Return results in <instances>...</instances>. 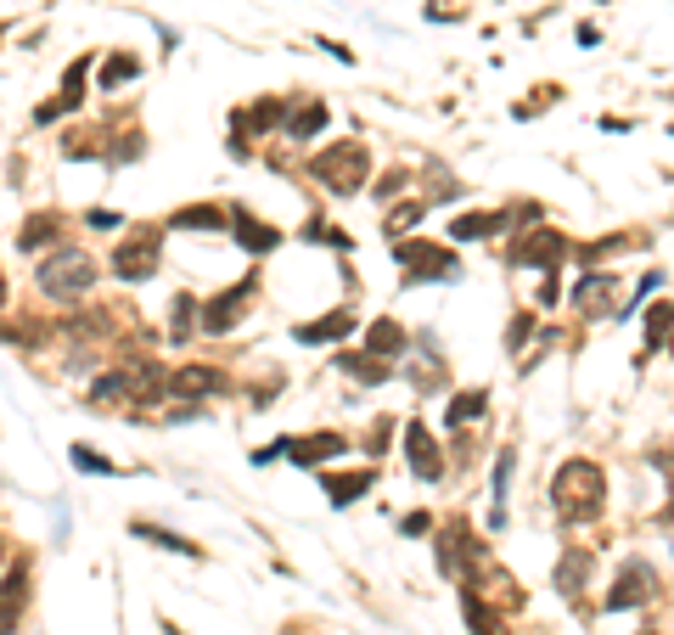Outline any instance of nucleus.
Wrapping results in <instances>:
<instances>
[{
    "instance_id": "c85d7f7f",
    "label": "nucleus",
    "mask_w": 674,
    "mask_h": 635,
    "mask_svg": "<svg viewBox=\"0 0 674 635\" xmlns=\"http://www.w3.org/2000/svg\"><path fill=\"white\" fill-rule=\"evenodd\" d=\"M135 74H141V63H135V57H108V63H102V90H113V85H130Z\"/></svg>"
},
{
    "instance_id": "f8f14e48",
    "label": "nucleus",
    "mask_w": 674,
    "mask_h": 635,
    "mask_svg": "<svg viewBox=\"0 0 674 635\" xmlns=\"http://www.w3.org/2000/svg\"><path fill=\"white\" fill-rule=\"evenodd\" d=\"M467 584H472V591L484 597V602H501V608H523V579H512V573H506L501 562H484V568H478V573H472Z\"/></svg>"
},
{
    "instance_id": "4c0bfd02",
    "label": "nucleus",
    "mask_w": 674,
    "mask_h": 635,
    "mask_svg": "<svg viewBox=\"0 0 674 635\" xmlns=\"http://www.w3.org/2000/svg\"><path fill=\"white\" fill-rule=\"evenodd\" d=\"M669 490H674V472H669Z\"/></svg>"
},
{
    "instance_id": "72a5a7b5",
    "label": "nucleus",
    "mask_w": 674,
    "mask_h": 635,
    "mask_svg": "<svg viewBox=\"0 0 674 635\" xmlns=\"http://www.w3.org/2000/svg\"><path fill=\"white\" fill-rule=\"evenodd\" d=\"M528 332H535V315H517L512 332H506V349H523L528 344Z\"/></svg>"
},
{
    "instance_id": "393cba45",
    "label": "nucleus",
    "mask_w": 674,
    "mask_h": 635,
    "mask_svg": "<svg viewBox=\"0 0 674 635\" xmlns=\"http://www.w3.org/2000/svg\"><path fill=\"white\" fill-rule=\"evenodd\" d=\"M366 344H371V355H405V332H400L394 321H377V326L366 332Z\"/></svg>"
},
{
    "instance_id": "2eb2a0df",
    "label": "nucleus",
    "mask_w": 674,
    "mask_h": 635,
    "mask_svg": "<svg viewBox=\"0 0 674 635\" xmlns=\"http://www.w3.org/2000/svg\"><path fill=\"white\" fill-rule=\"evenodd\" d=\"M591 568H596V557L585 552V546H573V552H562V562H557V591L562 597H580L585 591V579H591Z\"/></svg>"
},
{
    "instance_id": "6e6552de",
    "label": "nucleus",
    "mask_w": 674,
    "mask_h": 635,
    "mask_svg": "<svg viewBox=\"0 0 674 635\" xmlns=\"http://www.w3.org/2000/svg\"><path fill=\"white\" fill-rule=\"evenodd\" d=\"M652 591H658V573H652V562H624L618 568V579H613V591H607V613H624V608H641V602H652Z\"/></svg>"
},
{
    "instance_id": "f3484780",
    "label": "nucleus",
    "mask_w": 674,
    "mask_h": 635,
    "mask_svg": "<svg viewBox=\"0 0 674 635\" xmlns=\"http://www.w3.org/2000/svg\"><path fill=\"white\" fill-rule=\"evenodd\" d=\"M321 483H326V495H332L337 506H349V501H360L371 483H377V472H371V467H360V472H326Z\"/></svg>"
},
{
    "instance_id": "4468645a",
    "label": "nucleus",
    "mask_w": 674,
    "mask_h": 635,
    "mask_svg": "<svg viewBox=\"0 0 674 635\" xmlns=\"http://www.w3.org/2000/svg\"><path fill=\"white\" fill-rule=\"evenodd\" d=\"M225 388V377L214 371V366H180L175 377H169V394H180V400H198V394H220Z\"/></svg>"
},
{
    "instance_id": "cd10ccee",
    "label": "nucleus",
    "mask_w": 674,
    "mask_h": 635,
    "mask_svg": "<svg viewBox=\"0 0 674 635\" xmlns=\"http://www.w3.org/2000/svg\"><path fill=\"white\" fill-rule=\"evenodd\" d=\"M287 130H293V141H310V135H321V130H326V108H321V102H310L299 119L287 113Z\"/></svg>"
},
{
    "instance_id": "f257e3e1",
    "label": "nucleus",
    "mask_w": 674,
    "mask_h": 635,
    "mask_svg": "<svg viewBox=\"0 0 674 635\" xmlns=\"http://www.w3.org/2000/svg\"><path fill=\"white\" fill-rule=\"evenodd\" d=\"M551 506L562 523H591L602 506H607V472L596 461H562L557 478H551Z\"/></svg>"
},
{
    "instance_id": "f03ea898",
    "label": "nucleus",
    "mask_w": 674,
    "mask_h": 635,
    "mask_svg": "<svg viewBox=\"0 0 674 635\" xmlns=\"http://www.w3.org/2000/svg\"><path fill=\"white\" fill-rule=\"evenodd\" d=\"M310 175H315L326 191H337V198H349V191H360L366 175H371V153H366L360 141H332L326 153L310 158Z\"/></svg>"
},
{
    "instance_id": "aec40b11",
    "label": "nucleus",
    "mask_w": 674,
    "mask_h": 635,
    "mask_svg": "<svg viewBox=\"0 0 674 635\" xmlns=\"http://www.w3.org/2000/svg\"><path fill=\"white\" fill-rule=\"evenodd\" d=\"M169 225H175V231H220V225H225V214H220L214 203H191V209H175V214H169Z\"/></svg>"
},
{
    "instance_id": "a878e982",
    "label": "nucleus",
    "mask_w": 674,
    "mask_h": 635,
    "mask_svg": "<svg viewBox=\"0 0 674 635\" xmlns=\"http://www.w3.org/2000/svg\"><path fill=\"white\" fill-rule=\"evenodd\" d=\"M647 344H652V349L674 344V304H658V310H647Z\"/></svg>"
},
{
    "instance_id": "7ed1b4c3",
    "label": "nucleus",
    "mask_w": 674,
    "mask_h": 635,
    "mask_svg": "<svg viewBox=\"0 0 674 635\" xmlns=\"http://www.w3.org/2000/svg\"><path fill=\"white\" fill-rule=\"evenodd\" d=\"M164 371L153 366V360H130V366H113V371H102L96 377V388L90 394L96 400H113V405H147V400H158L164 394Z\"/></svg>"
},
{
    "instance_id": "c9c22d12",
    "label": "nucleus",
    "mask_w": 674,
    "mask_h": 635,
    "mask_svg": "<svg viewBox=\"0 0 674 635\" xmlns=\"http://www.w3.org/2000/svg\"><path fill=\"white\" fill-rule=\"evenodd\" d=\"M433 523H427V512H411V517H400V534H427Z\"/></svg>"
},
{
    "instance_id": "4be33fe9",
    "label": "nucleus",
    "mask_w": 674,
    "mask_h": 635,
    "mask_svg": "<svg viewBox=\"0 0 674 635\" xmlns=\"http://www.w3.org/2000/svg\"><path fill=\"white\" fill-rule=\"evenodd\" d=\"M57 231H63V220H57V214H34V220H23V225H18V248H23V254H29V248H45V242H52Z\"/></svg>"
},
{
    "instance_id": "ddd939ff",
    "label": "nucleus",
    "mask_w": 674,
    "mask_h": 635,
    "mask_svg": "<svg viewBox=\"0 0 674 635\" xmlns=\"http://www.w3.org/2000/svg\"><path fill=\"white\" fill-rule=\"evenodd\" d=\"M405 456H411V472H416V478H445L439 438L427 433V422H411V427H405Z\"/></svg>"
},
{
    "instance_id": "a211bd4d",
    "label": "nucleus",
    "mask_w": 674,
    "mask_h": 635,
    "mask_svg": "<svg viewBox=\"0 0 674 635\" xmlns=\"http://www.w3.org/2000/svg\"><path fill=\"white\" fill-rule=\"evenodd\" d=\"M461 613H467V624H472V635H506V624H501V613L484 602V597H478L472 591V584H467V591H461Z\"/></svg>"
},
{
    "instance_id": "2f4dec72",
    "label": "nucleus",
    "mask_w": 674,
    "mask_h": 635,
    "mask_svg": "<svg viewBox=\"0 0 674 635\" xmlns=\"http://www.w3.org/2000/svg\"><path fill=\"white\" fill-rule=\"evenodd\" d=\"M68 456H74V467H79V472H113V461H102L90 445H74Z\"/></svg>"
},
{
    "instance_id": "5701e85b",
    "label": "nucleus",
    "mask_w": 674,
    "mask_h": 635,
    "mask_svg": "<svg viewBox=\"0 0 674 635\" xmlns=\"http://www.w3.org/2000/svg\"><path fill=\"white\" fill-rule=\"evenodd\" d=\"M337 366H344L355 382H389L394 366H382V355H337Z\"/></svg>"
},
{
    "instance_id": "473e14b6",
    "label": "nucleus",
    "mask_w": 674,
    "mask_h": 635,
    "mask_svg": "<svg viewBox=\"0 0 674 635\" xmlns=\"http://www.w3.org/2000/svg\"><path fill=\"white\" fill-rule=\"evenodd\" d=\"M191 315H198V304H191V299H175V337H186L191 326H198Z\"/></svg>"
},
{
    "instance_id": "20e7f679",
    "label": "nucleus",
    "mask_w": 674,
    "mask_h": 635,
    "mask_svg": "<svg viewBox=\"0 0 674 635\" xmlns=\"http://www.w3.org/2000/svg\"><path fill=\"white\" fill-rule=\"evenodd\" d=\"M90 287H96V259L79 254V248H57L40 265V292L45 299H85Z\"/></svg>"
},
{
    "instance_id": "bb28decb",
    "label": "nucleus",
    "mask_w": 674,
    "mask_h": 635,
    "mask_svg": "<svg viewBox=\"0 0 674 635\" xmlns=\"http://www.w3.org/2000/svg\"><path fill=\"white\" fill-rule=\"evenodd\" d=\"M135 534H141V541H153V546H164V552H180V557L203 552V546H191V541H180V534H169V528H153V523H135Z\"/></svg>"
},
{
    "instance_id": "9b49d317",
    "label": "nucleus",
    "mask_w": 674,
    "mask_h": 635,
    "mask_svg": "<svg viewBox=\"0 0 674 635\" xmlns=\"http://www.w3.org/2000/svg\"><path fill=\"white\" fill-rule=\"evenodd\" d=\"M281 450L304 467H321L332 456H349V438L344 433H304V438H281Z\"/></svg>"
},
{
    "instance_id": "c756f323",
    "label": "nucleus",
    "mask_w": 674,
    "mask_h": 635,
    "mask_svg": "<svg viewBox=\"0 0 674 635\" xmlns=\"http://www.w3.org/2000/svg\"><path fill=\"white\" fill-rule=\"evenodd\" d=\"M506 478H512V450L495 461V512H490V523H495V528L506 523Z\"/></svg>"
},
{
    "instance_id": "412c9836",
    "label": "nucleus",
    "mask_w": 674,
    "mask_h": 635,
    "mask_svg": "<svg viewBox=\"0 0 674 635\" xmlns=\"http://www.w3.org/2000/svg\"><path fill=\"white\" fill-rule=\"evenodd\" d=\"M501 225H512V214H461V220L450 225V236H456V242H478V236H495Z\"/></svg>"
},
{
    "instance_id": "6ab92c4d",
    "label": "nucleus",
    "mask_w": 674,
    "mask_h": 635,
    "mask_svg": "<svg viewBox=\"0 0 674 635\" xmlns=\"http://www.w3.org/2000/svg\"><path fill=\"white\" fill-rule=\"evenodd\" d=\"M236 242H243V248H254V254H270V248H281V231H270L265 220H254L248 209L236 214Z\"/></svg>"
},
{
    "instance_id": "39448f33",
    "label": "nucleus",
    "mask_w": 674,
    "mask_h": 635,
    "mask_svg": "<svg viewBox=\"0 0 674 635\" xmlns=\"http://www.w3.org/2000/svg\"><path fill=\"white\" fill-rule=\"evenodd\" d=\"M158 254H164V231L158 225H135L113 248V276L119 281H147V276H158Z\"/></svg>"
},
{
    "instance_id": "dca6fc26",
    "label": "nucleus",
    "mask_w": 674,
    "mask_h": 635,
    "mask_svg": "<svg viewBox=\"0 0 674 635\" xmlns=\"http://www.w3.org/2000/svg\"><path fill=\"white\" fill-rule=\"evenodd\" d=\"M349 332H355V315H349V310H332V315H321V321L299 326L293 337H299V344H332V337H337V344H344Z\"/></svg>"
},
{
    "instance_id": "0eeeda50",
    "label": "nucleus",
    "mask_w": 674,
    "mask_h": 635,
    "mask_svg": "<svg viewBox=\"0 0 674 635\" xmlns=\"http://www.w3.org/2000/svg\"><path fill=\"white\" fill-rule=\"evenodd\" d=\"M394 259L411 270L405 281H456V276H461L456 254H450V248H433V242H400Z\"/></svg>"
},
{
    "instance_id": "1a4fd4ad",
    "label": "nucleus",
    "mask_w": 674,
    "mask_h": 635,
    "mask_svg": "<svg viewBox=\"0 0 674 635\" xmlns=\"http://www.w3.org/2000/svg\"><path fill=\"white\" fill-rule=\"evenodd\" d=\"M562 254H568V236L551 231V225L512 242V265H528V270H551V265H562Z\"/></svg>"
},
{
    "instance_id": "b1692460",
    "label": "nucleus",
    "mask_w": 674,
    "mask_h": 635,
    "mask_svg": "<svg viewBox=\"0 0 674 635\" xmlns=\"http://www.w3.org/2000/svg\"><path fill=\"white\" fill-rule=\"evenodd\" d=\"M484 405H490V394H484V388H467V394H456V400H450L445 422H450V427H467V422H478V416H484Z\"/></svg>"
},
{
    "instance_id": "f704fd0d",
    "label": "nucleus",
    "mask_w": 674,
    "mask_h": 635,
    "mask_svg": "<svg viewBox=\"0 0 674 635\" xmlns=\"http://www.w3.org/2000/svg\"><path fill=\"white\" fill-rule=\"evenodd\" d=\"M422 220V203H400L394 214H389V231H405V225H416Z\"/></svg>"
},
{
    "instance_id": "e433bc0d",
    "label": "nucleus",
    "mask_w": 674,
    "mask_h": 635,
    "mask_svg": "<svg viewBox=\"0 0 674 635\" xmlns=\"http://www.w3.org/2000/svg\"><path fill=\"white\" fill-rule=\"evenodd\" d=\"M85 220H90V225H102V231H108V225H113V231H119V225H124V220H119V214H108V209H90V214H85Z\"/></svg>"
},
{
    "instance_id": "7c9ffc66",
    "label": "nucleus",
    "mask_w": 674,
    "mask_h": 635,
    "mask_svg": "<svg viewBox=\"0 0 674 635\" xmlns=\"http://www.w3.org/2000/svg\"><path fill=\"white\" fill-rule=\"evenodd\" d=\"M276 119H281V102H259L254 113H243V124H248V135H254V130H270Z\"/></svg>"
},
{
    "instance_id": "9d476101",
    "label": "nucleus",
    "mask_w": 674,
    "mask_h": 635,
    "mask_svg": "<svg viewBox=\"0 0 674 635\" xmlns=\"http://www.w3.org/2000/svg\"><path fill=\"white\" fill-rule=\"evenodd\" d=\"M248 304H254V276H248V281H236V287H225L220 299H209L198 321H203V332H231L236 321H243V310H248Z\"/></svg>"
},
{
    "instance_id": "423d86ee",
    "label": "nucleus",
    "mask_w": 674,
    "mask_h": 635,
    "mask_svg": "<svg viewBox=\"0 0 674 635\" xmlns=\"http://www.w3.org/2000/svg\"><path fill=\"white\" fill-rule=\"evenodd\" d=\"M490 557H484V546H478V534H472V523L467 517H456V523H445L439 528V568L445 573H478Z\"/></svg>"
}]
</instances>
